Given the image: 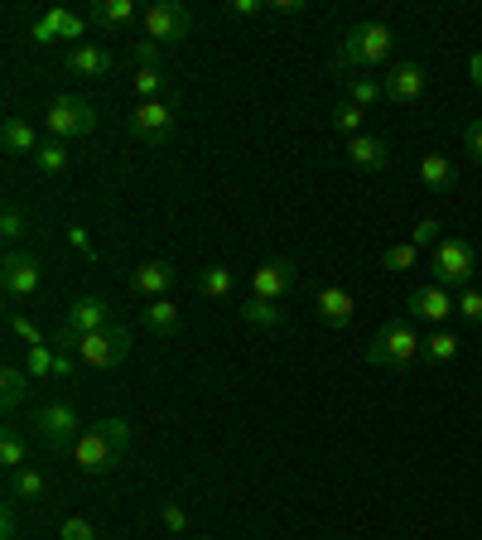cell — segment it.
Listing matches in <instances>:
<instances>
[{"instance_id":"e0dca14e","label":"cell","mask_w":482,"mask_h":540,"mask_svg":"<svg viewBox=\"0 0 482 540\" xmlns=\"http://www.w3.org/2000/svg\"><path fill=\"white\" fill-rule=\"evenodd\" d=\"M179 280V270L169 266V261H145V266L131 270V290L145 299H164V290Z\"/></svg>"},{"instance_id":"ba28073f","label":"cell","mask_w":482,"mask_h":540,"mask_svg":"<svg viewBox=\"0 0 482 540\" xmlns=\"http://www.w3.org/2000/svg\"><path fill=\"white\" fill-rule=\"evenodd\" d=\"M140 29H145V39H155L160 49H169V44H184L188 34H193V10L179 5V0H155V5H145Z\"/></svg>"},{"instance_id":"8d00e7d4","label":"cell","mask_w":482,"mask_h":540,"mask_svg":"<svg viewBox=\"0 0 482 540\" xmlns=\"http://www.w3.org/2000/svg\"><path fill=\"white\" fill-rule=\"evenodd\" d=\"M415 261H420V246L401 242V246H391V251L381 256V270H415Z\"/></svg>"},{"instance_id":"52a82bcc","label":"cell","mask_w":482,"mask_h":540,"mask_svg":"<svg viewBox=\"0 0 482 540\" xmlns=\"http://www.w3.org/2000/svg\"><path fill=\"white\" fill-rule=\"evenodd\" d=\"M78 357L87 372H116L126 357H131V328L126 324H111L102 333H87L78 343Z\"/></svg>"},{"instance_id":"9c48e42d","label":"cell","mask_w":482,"mask_h":540,"mask_svg":"<svg viewBox=\"0 0 482 540\" xmlns=\"http://www.w3.org/2000/svg\"><path fill=\"white\" fill-rule=\"evenodd\" d=\"M34 430H39V439H44L54 454H68V449L78 444L82 420L68 401H44L39 410H34Z\"/></svg>"},{"instance_id":"c3c4849f","label":"cell","mask_w":482,"mask_h":540,"mask_svg":"<svg viewBox=\"0 0 482 540\" xmlns=\"http://www.w3.org/2000/svg\"><path fill=\"white\" fill-rule=\"evenodd\" d=\"M468 78H473V87H482V49L468 54Z\"/></svg>"},{"instance_id":"44dd1931","label":"cell","mask_w":482,"mask_h":540,"mask_svg":"<svg viewBox=\"0 0 482 540\" xmlns=\"http://www.w3.org/2000/svg\"><path fill=\"white\" fill-rule=\"evenodd\" d=\"M135 20V0H92L87 5V25L97 29H126Z\"/></svg>"},{"instance_id":"e575fe53","label":"cell","mask_w":482,"mask_h":540,"mask_svg":"<svg viewBox=\"0 0 482 540\" xmlns=\"http://www.w3.org/2000/svg\"><path fill=\"white\" fill-rule=\"evenodd\" d=\"M454 314L463 319V324H473V328H482V290H458V299H454Z\"/></svg>"},{"instance_id":"6da1fadb","label":"cell","mask_w":482,"mask_h":540,"mask_svg":"<svg viewBox=\"0 0 482 540\" xmlns=\"http://www.w3.org/2000/svg\"><path fill=\"white\" fill-rule=\"evenodd\" d=\"M126 454H131V425L121 415H107V420L87 425L78 434V444H73V463H78V473H87V478L116 473Z\"/></svg>"},{"instance_id":"8992f818","label":"cell","mask_w":482,"mask_h":540,"mask_svg":"<svg viewBox=\"0 0 482 540\" xmlns=\"http://www.w3.org/2000/svg\"><path fill=\"white\" fill-rule=\"evenodd\" d=\"M44 131L54 135V140H82V135L97 131V107H92L87 97L63 92V97H54L49 111H44Z\"/></svg>"},{"instance_id":"7c38bea8","label":"cell","mask_w":482,"mask_h":540,"mask_svg":"<svg viewBox=\"0 0 482 540\" xmlns=\"http://www.w3.org/2000/svg\"><path fill=\"white\" fill-rule=\"evenodd\" d=\"M405 314L415 324H449L454 319V295L444 285H415L410 299H405Z\"/></svg>"},{"instance_id":"681fc988","label":"cell","mask_w":482,"mask_h":540,"mask_svg":"<svg viewBox=\"0 0 482 540\" xmlns=\"http://www.w3.org/2000/svg\"><path fill=\"white\" fill-rule=\"evenodd\" d=\"M270 10H275V15H304V0H275Z\"/></svg>"},{"instance_id":"277c9868","label":"cell","mask_w":482,"mask_h":540,"mask_svg":"<svg viewBox=\"0 0 482 540\" xmlns=\"http://www.w3.org/2000/svg\"><path fill=\"white\" fill-rule=\"evenodd\" d=\"M111 328V304L102 295H82L68 304V314H63V324L54 333V348L58 352H78V343L87 333H102Z\"/></svg>"},{"instance_id":"d4e9b609","label":"cell","mask_w":482,"mask_h":540,"mask_svg":"<svg viewBox=\"0 0 482 540\" xmlns=\"http://www.w3.org/2000/svg\"><path fill=\"white\" fill-rule=\"evenodd\" d=\"M34 169H39V174H44V179H54V174H63V169H68V140H54V135H49V140H44V145H39V150H34Z\"/></svg>"},{"instance_id":"f1b7e54d","label":"cell","mask_w":482,"mask_h":540,"mask_svg":"<svg viewBox=\"0 0 482 540\" xmlns=\"http://www.w3.org/2000/svg\"><path fill=\"white\" fill-rule=\"evenodd\" d=\"M29 232H34V217H29L20 203H5V213H0V237L15 246V242H25Z\"/></svg>"},{"instance_id":"484cf974","label":"cell","mask_w":482,"mask_h":540,"mask_svg":"<svg viewBox=\"0 0 482 540\" xmlns=\"http://www.w3.org/2000/svg\"><path fill=\"white\" fill-rule=\"evenodd\" d=\"M145 328H150L155 338H169V333L179 328V304H174V299H150V304H145Z\"/></svg>"},{"instance_id":"5b68a950","label":"cell","mask_w":482,"mask_h":540,"mask_svg":"<svg viewBox=\"0 0 482 540\" xmlns=\"http://www.w3.org/2000/svg\"><path fill=\"white\" fill-rule=\"evenodd\" d=\"M473 270H478V251L468 237H444V242L434 246V256H429V275H434V285H454V290H468V280H473Z\"/></svg>"},{"instance_id":"5bb4252c","label":"cell","mask_w":482,"mask_h":540,"mask_svg":"<svg viewBox=\"0 0 482 540\" xmlns=\"http://www.w3.org/2000/svg\"><path fill=\"white\" fill-rule=\"evenodd\" d=\"M348 164L352 169H362V174H381L386 164H391V145L381 140V135H352L348 140Z\"/></svg>"},{"instance_id":"d590c367","label":"cell","mask_w":482,"mask_h":540,"mask_svg":"<svg viewBox=\"0 0 482 540\" xmlns=\"http://www.w3.org/2000/svg\"><path fill=\"white\" fill-rule=\"evenodd\" d=\"M131 63H135V68H160L164 49L155 44V39H145V34H140V39H131Z\"/></svg>"},{"instance_id":"7dc6e473","label":"cell","mask_w":482,"mask_h":540,"mask_svg":"<svg viewBox=\"0 0 482 540\" xmlns=\"http://www.w3.org/2000/svg\"><path fill=\"white\" fill-rule=\"evenodd\" d=\"M227 10H232V15H241V20H246V15H261L266 5H261V0H232Z\"/></svg>"},{"instance_id":"3957f363","label":"cell","mask_w":482,"mask_h":540,"mask_svg":"<svg viewBox=\"0 0 482 540\" xmlns=\"http://www.w3.org/2000/svg\"><path fill=\"white\" fill-rule=\"evenodd\" d=\"M425 348V338L415 333V319H386V324L372 333V343L362 348V362L367 367H386V372H405Z\"/></svg>"},{"instance_id":"8fae6325","label":"cell","mask_w":482,"mask_h":540,"mask_svg":"<svg viewBox=\"0 0 482 540\" xmlns=\"http://www.w3.org/2000/svg\"><path fill=\"white\" fill-rule=\"evenodd\" d=\"M0 285H5V295L10 299L39 295V285H44L39 256H34V251H5V261H0Z\"/></svg>"},{"instance_id":"bcb514c9","label":"cell","mask_w":482,"mask_h":540,"mask_svg":"<svg viewBox=\"0 0 482 540\" xmlns=\"http://www.w3.org/2000/svg\"><path fill=\"white\" fill-rule=\"evenodd\" d=\"M68 242L78 246V251H82V256H87V261L97 256V251H92V242H87V227H68Z\"/></svg>"},{"instance_id":"f35d334b","label":"cell","mask_w":482,"mask_h":540,"mask_svg":"<svg viewBox=\"0 0 482 540\" xmlns=\"http://www.w3.org/2000/svg\"><path fill=\"white\" fill-rule=\"evenodd\" d=\"M54 357H58V348H29V377L34 381H44V377H54Z\"/></svg>"},{"instance_id":"b9f144b4","label":"cell","mask_w":482,"mask_h":540,"mask_svg":"<svg viewBox=\"0 0 482 540\" xmlns=\"http://www.w3.org/2000/svg\"><path fill=\"white\" fill-rule=\"evenodd\" d=\"M439 232H444V227H439V217H420V222H415V246H439V242H444Z\"/></svg>"},{"instance_id":"4fadbf2b","label":"cell","mask_w":482,"mask_h":540,"mask_svg":"<svg viewBox=\"0 0 482 540\" xmlns=\"http://www.w3.org/2000/svg\"><path fill=\"white\" fill-rule=\"evenodd\" d=\"M295 280H299V266L295 261H285V256H275V261H261V270H251V290L261 299H280L295 290Z\"/></svg>"},{"instance_id":"d6986e66","label":"cell","mask_w":482,"mask_h":540,"mask_svg":"<svg viewBox=\"0 0 482 540\" xmlns=\"http://www.w3.org/2000/svg\"><path fill=\"white\" fill-rule=\"evenodd\" d=\"M237 314H241V324L261 328V333H275V328H285V309H280L275 299L251 295V299H241V304H237Z\"/></svg>"},{"instance_id":"4dcf8cb0","label":"cell","mask_w":482,"mask_h":540,"mask_svg":"<svg viewBox=\"0 0 482 540\" xmlns=\"http://www.w3.org/2000/svg\"><path fill=\"white\" fill-rule=\"evenodd\" d=\"M232 285H237V275L227 266H208V270H198V290L208 299H222V295H232Z\"/></svg>"},{"instance_id":"f6af8a7d","label":"cell","mask_w":482,"mask_h":540,"mask_svg":"<svg viewBox=\"0 0 482 540\" xmlns=\"http://www.w3.org/2000/svg\"><path fill=\"white\" fill-rule=\"evenodd\" d=\"M0 540H15V502L5 497V507H0Z\"/></svg>"},{"instance_id":"7bdbcfd3","label":"cell","mask_w":482,"mask_h":540,"mask_svg":"<svg viewBox=\"0 0 482 540\" xmlns=\"http://www.w3.org/2000/svg\"><path fill=\"white\" fill-rule=\"evenodd\" d=\"M160 521H164V531H174V536H184V531H188V512L179 507V502H164Z\"/></svg>"},{"instance_id":"f546056e","label":"cell","mask_w":482,"mask_h":540,"mask_svg":"<svg viewBox=\"0 0 482 540\" xmlns=\"http://www.w3.org/2000/svg\"><path fill=\"white\" fill-rule=\"evenodd\" d=\"M0 468L5 473H20L25 468V434L15 430V425H5V434H0Z\"/></svg>"},{"instance_id":"ab89813d","label":"cell","mask_w":482,"mask_h":540,"mask_svg":"<svg viewBox=\"0 0 482 540\" xmlns=\"http://www.w3.org/2000/svg\"><path fill=\"white\" fill-rule=\"evenodd\" d=\"M58 536L63 540H97V526L82 521V516H63V521H58Z\"/></svg>"},{"instance_id":"ac0fdd59","label":"cell","mask_w":482,"mask_h":540,"mask_svg":"<svg viewBox=\"0 0 482 540\" xmlns=\"http://www.w3.org/2000/svg\"><path fill=\"white\" fill-rule=\"evenodd\" d=\"M111 68H116V54L102 49V44H92V39L68 54V73H78V78H107Z\"/></svg>"},{"instance_id":"cb8c5ba5","label":"cell","mask_w":482,"mask_h":540,"mask_svg":"<svg viewBox=\"0 0 482 540\" xmlns=\"http://www.w3.org/2000/svg\"><path fill=\"white\" fill-rule=\"evenodd\" d=\"M29 372L25 367H5V372H0V405H5V410H20V405L29 401Z\"/></svg>"},{"instance_id":"7a4b0ae2","label":"cell","mask_w":482,"mask_h":540,"mask_svg":"<svg viewBox=\"0 0 482 540\" xmlns=\"http://www.w3.org/2000/svg\"><path fill=\"white\" fill-rule=\"evenodd\" d=\"M396 49V34L386 25H376V20H362V25H352L343 39H338V49H333V68L338 73H367V68H381L386 58Z\"/></svg>"},{"instance_id":"603a6c76","label":"cell","mask_w":482,"mask_h":540,"mask_svg":"<svg viewBox=\"0 0 482 540\" xmlns=\"http://www.w3.org/2000/svg\"><path fill=\"white\" fill-rule=\"evenodd\" d=\"M420 179H425L429 193H454L458 169L449 155H425V160H420Z\"/></svg>"},{"instance_id":"2e32d148","label":"cell","mask_w":482,"mask_h":540,"mask_svg":"<svg viewBox=\"0 0 482 540\" xmlns=\"http://www.w3.org/2000/svg\"><path fill=\"white\" fill-rule=\"evenodd\" d=\"M386 97H391V102H401V107H410V102H420V97H425V68H420V63H401V68H391V73H386Z\"/></svg>"},{"instance_id":"4316f807","label":"cell","mask_w":482,"mask_h":540,"mask_svg":"<svg viewBox=\"0 0 482 540\" xmlns=\"http://www.w3.org/2000/svg\"><path fill=\"white\" fill-rule=\"evenodd\" d=\"M458 348H463V343H458L449 328H434V333L425 338V348H420V357L434 362V367H444V362H454V357H458Z\"/></svg>"},{"instance_id":"ffe728a7","label":"cell","mask_w":482,"mask_h":540,"mask_svg":"<svg viewBox=\"0 0 482 540\" xmlns=\"http://www.w3.org/2000/svg\"><path fill=\"white\" fill-rule=\"evenodd\" d=\"M39 145H44V140H39V131H34L29 121L5 116V126H0V150H5V155H29V160H34Z\"/></svg>"},{"instance_id":"9a60e30c","label":"cell","mask_w":482,"mask_h":540,"mask_svg":"<svg viewBox=\"0 0 482 540\" xmlns=\"http://www.w3.org/2000/svg\"><path fill=\"white\" fill-rule=\"evenodd\" d=\"M314 309H319V319L328 328H348L352 319H357V299H352V290H343V285H323L319 299H314Z\"/></svg>"},{"instance_id":"f907efd6","label":"cell","mask_w":482,"mask_h":540,"mask_svg":"<svg viewBox=\"0 0 482 540\" xmlns=\"http://www.w3.org/2000/svg\"><path fill=\"white\" fill-rule=\"evenodd\" d=\"M198 540H213V536H198Z\"/></svg>"},{"instance_id":"d6a6232c","label":"cell","mask_w":482,"mask_h":540,"mask_svg":"<svg viewBox=\"0 0 482 540\" xmlns=\"http://www.w3.org/2000/svg\"><path fill=\"white\" fill-rule=\"evenodd\" d=\"M5 328L20 338V343H29V348H44V333L34 328V319H25L20 309H5Z\"/></svg>"},{"instance_id":"60d3db41","label":"cell","mask_w":482,"mask_h":540,"mask_svg":"<svg viewBox=\"0 0 482 540\" xmlns=\"http://www.w3.org/2000/svg\"><path fill=\"white\" fill-rule=\"evenodd\" d=\"M463 150H468V160L473 164H482V116L463 126Z\"/></svg>"},{"instance_id":"30bf717a","label":"cell","mask_w":482,"mask_h":540,"mask_svg":"<svg viewBox=\"0 0 482 540\" xmlns=\"http://www.w3.org/2000/svg\"><path fill=\"white\" fill-rule=\"evenodd\" d=\"M126 131L135 140H145V145H169L174 131H179V121H174V107L169 102H140V107L126 116Z\"/></svg>"},{"instance_id":"ee69618b","label":"cell","mask_w":482,"mask_h":540,"mask_svg":"<svg viewBox=\"0 0 482 540\" xmlns=\"http://www.w3.org/2000/svg\"><path fill=\"white\" fill-rule=\"evenodd\" d=\"M78 367H82L78 352H58V357H54V377H63V381L78 377Z\"/></svg>"},{"instance_id":"7402d4cb","label":"cell","mask_w":482,"mask_h":540,"mask_svg":"<svg viewBox=\"0 0 482 540\" xmlns=\"http://www.w3.org/2000/svg\"><path fill=\"white\" fill-rule=\"evenodd\" d=\"M44 487H49V478H44V473H39V468H20V473H10V478H5V497H10V502H39V497H44Z\"/></svg>"},{"instance_id":"83f0119b","label":"cell","mask_w":482,"mask_h":540,"mask_svg":"<svg viewBox=\"0 0 482 540\" xmlns=\"http://www.w3.org/2000/svg\"><path fill=\"white\" fill-rule=\"evenodd\" d=\"M63 20H68V5H49V10L29 25V39H34V44H54V39H63Z\"/></svg>"},{"instance_id":"836d02e7","label":"cell","mask_w":482,"mask_h":540,"mask_svg":"<svg viewBox=\"0 0 482 540\" xmlns=\"http://www.w3.org/2000/svg\"><path fill=\"white\" fill-rule=\"evenodd\" d=\"M131 87H135V97H140V102H160V87H164V73H160V68H135V78H131Z\"/></svg>"},{"instance_id":"1f68e13d","label":"cell","mask_w":482,"mask_h":540,"mask_svg":"<svg viewBox=\"0 0 482 540\" xmlns=\"http://www.w3.org/2000/svg\"><path fill=\"white\" fill-rule=\"evenodd\" d=\"M381 97H386V82L381 78H348V102L352 107H376V102H381Z\"/></svg>"},{"instance_id":"74e56055","label":"cell","mask_w":482,"mask_h":540,"mask_svg":"<svg viewBox=\"0 0 482 540\" xmlns=\"http://www.w3.org/2000/svg\"><path fill=\"white\" fill-rule=\"evenodd\" d=\"M362 116H367L362 107H352V102H343V107L333 111V131H343L348 140H352V135H362Z\"/></svg>"}]
</instances>
